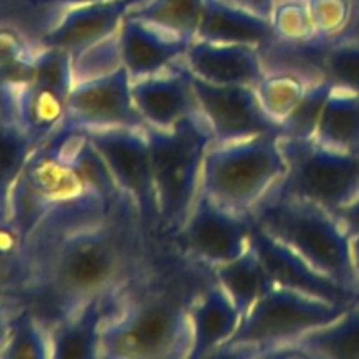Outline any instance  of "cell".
<instances>
[{
    "label": "cell",
    "mask_w": 359,
    "mask_h": 359,
    "mask_svg": "<svg viewBox=\"0 0 359 359\" xmlns=\"http://www.w3.org/2000/svg\"><path fill=\"white\" fill-rule=\"evenodd\" d=\"M142 226L126 200L107 219L67 235L32 259L25 297L53 325L91 298L121 291L144 273Z\"/></svg>",
    "instance_id": "6da1fadb"
},
{
    "label": "cell",
    "mask_w": 359,
    "mask_h": 359,
    "mask_svg": "<svg viewBox=\"0 0 359 359\" xmlns=\"http://www.w3.org/2000/svg\"><path fill=\"white\" fill-rule=\"evenodd\" d=\"M135 280L125 287L118 307L105 321L100 358H189V311L195 294L167 287H147L139 294L133 291Z\"/></svg>",
    "instance_id": "7a4b0ae2"
},
{
    "label": "cell",
    "mask_w": 359,
    "mask_h": 359,
    "mask_svg": "<svg viewBox=\"0 0 359 359\" xmlns=\"http://www.w3.org/2000/svg\"><path fill=\"white\" fill-rule=\"evenodd\" d=\"M249 216L316 270L359 294L351 235L335 214L276 184Z\"/></svg>",
    "instance_id": "3957f363"
},
{
    "label": "cell",
    "mask_w": 359,
    "mask_h": 359,
    "mask_svg": "<svg viewBox=\"0 0 359 359\" xmlns=\"http://www.w3.org/2000/svg\"><path fill=\"white\" fill-rule=\"evenodd\" d=\"M144 130L149 139L160 226L177 233L200 193L203 160L214 133L203 112L168 130L151 125Z\"/></svg>",
    "instance_id": "277c9868"
},
{
    "label": "cell",
    "mask_w": 359,
    "mask_h": 359,
    "mask_svg": "<svg viewBox=\"0 0 359 359\" xmlns=\"http://www.w3.org/2000/svg\"><path fill=\"white\" fill-rule=\"evenodd\" d=\"M286 170L280 135L276 133L210 144L203 160L200 189L231 212L249 216Z\"/></svg>",
    "instance_id": "5b68a950"
},
{
    "label": "cell",
    "mask_w": 359,
    "mask_h": 359,
    "mask_svg": "<svg viewBox=\"0 0 359 359\" xmlns=\"http://www.w3.org/2000/svg\"><path fill=\"white\" fill-rule=\"evenodd\" d=\"M354 304H332L286 287H272L242 318L237 332L214 356H265L330 325Z\"/></svg>",
    "instance_id": "8992f818"
},
{
    "label": "cell",
    "mask_w": 359,
    "mask_h": 359,
    "mask_svg": "<svg viewBox=\"0 0 359 359\" xmlns=\"http://www.w3.org/2000/svg\"><path fill=\"white\" fill-rule=\"evenodd\" d=\"M286 175L283 191L311 200L335 214L359 196V154L332 149L316 139L280 137Z\"/></svg>",
    "instance_id": "52a82bcc"
},
{
    "label": "cell",
    "mask_w": 359,
    "mask_h": 359,
    "mask_svg": "<svg viewBox=\"0 0 359 359\" xmlns=\"http://www.w3.org/2000/svg\"><path fill=\"white\" fill-rule=\"evenodd\" d=\"M84 133L104 158L121 191L133 200L144 226L160 224L146 130L102 128L84 130Z\"/></svg>",
    "instance_id": "ba28073f"
},
{
    "label": "cell",
    "mask_w": 359,
    "mask_h": 359,
    "mask_svg": "<svg viewBox=\"0 0 359 359\" xmlns=\"http://www.w3.org/2000/svg\"><path fill=\"white\" fill-rule=\"evenodd\" d=\"M177 238L193 259L212 269L238 258L249 248L251 217L231 212L200 189Z\"/></svg>",
    "instance_id": "9c48e42d"
},
{
    "label": "cell",
    "mask_w": 359,
    "mask_h": 359,
    "mask_svg": "<svg viewBox=\"0 0 359 359\" xmlns=\"http://www.w3.org/2000/svg\"><path fill=\"white\" fill-rule=\"evenodd\" d=\"M191 79L200 109L214 133L212 144L237 142L265 133L283 135V126L266 114L255 86L214 84L193 74Z\"/></svg>",
    "instance_id": "30bf717a"
},
{
    "label": "cell",
    "mask_w": 359,
    "mask_h": 359,
    "mask_svg": "<svg viewBox=\"0 0 359 359\" xmlns=\"http://www.w3.org/2000/svg\"><path fill=\"white\" fill-rule=\"evenodd\" d=\"M63 123L77 130L144 128L146 121L132 95V76L125 67L97 79L74 84Z\"/></svg>",
    "instance_id": "8fae6325"
},
{
    "label": "cell",
    "mask_w": 359,
    "mask_h": 359,
    "mask_svg": "<svg viewBox=\"0 0 359 359\" xmlns=\"http://www.w3.org/2000/svg\"><path fill=\"white\" fill-rule=\"evenodd\" d=\"M251 217V216H249ZM251 245L258 252L273 284L286 290L300 291L309 297L332 304H358L359 294L340 286L328 276L316 270L297 251L277 241L251 217Z\"/></svg>",
    "instance_id": "7c38bea8"
},
{
    "label": "cell",
    "mask_w": 359,
    "mask_h": 359,
    "mask_svg": "<svg viewBox=\"0 0 359 359\" xmlns=\"http://www.w3.org/2000/svg\"><path fill=\"white\" fill-rule=\"evenodd\" d=\"M132 95L146 125L168 130L202 114L191 72L177 60L167 69L132 81Z\"/></svg>",
    "instance_id": "4fadbf2b"
},
{
    "label": "cell",
    "mask_w": 359,
    "mask_h": 359,
    "mask_svg": "<svg viewBox=\"0 0 359 359\" xmlns=\"http://www.w3.org/2000/svg\"><path fill=\"white\" fill-rule=\"evenodd\" d=\"M140 2L144 0H97L67 7L35 39V44L41 48L63 49L74 56L116 34L130 9Z\"/></svg>",
    "instance_id": "5bb4252c"
},
{
    "label": "cell",
    "mask_w": 359,
    "mask_h": 359,
    "mask_svg": "<svg viewBox=\"0 0 359 359\" xmlns=\"http://www.w3.org/2000/svg\"><path fill=\"white\" fill-rule=\"evenodd\" d=\"M182 62L193 76L214 84L256 86L266 72L259 48L249 44H219L195 39Z\"/></svg>",
    "instance_id": "9a60e30c"
},
{
    "label": "cell",
    "mask_w": 359,
    "mask_h": 359,
    "mask_svg": "<svg viewBox=\"0 0 359 359\" xmlns=\"http://www.w3.org/2000/svg\"><path fill=\"white\" fill-rule=\"evenodd\" d=\"M121 291L88 300L76 311L49 325L51 358L56 359H93L100 358L102 330L111 318Z\"/></svg>",
    "instance_id": "2e32d148"
},
{
    "label": "cell",
    "mask_w": 359,
    "mask_h": 359,
    "mask_svg": "<svg viewBox=\"0 0 359 359\" xmlns=\"http://www.w3.org/2000/svg\"><path fill=\"white\" fill-rule=\"evenodd\" d=\"M123 65L133 79L151 76L181 60L191 42L126 14L121 28Z\"/></svg>",
    "instance_id": "e0dca14e"
},
{
    "label": "cell",
    "mask_w": 359,
    "mask_h": 359,
    "mask_svg": "<svg viewBox=\"0 0 359 359\" xmlns=\"http://www.w3.org/2000/svg\"><path fill=\"white\" fill-rule=\"evenodd\" d=\"M189 321H191L189 358H207L214 356V353L233 337L241 325L242 316L226 291L214 279L193 300Z\"/></svg>",
    "instance_id": "ac0fdd59"
},
{
    "label": "cell",
    "mask_w": 359,
    "mask_h": 359,
    "mask_svg": "<svg viewBox=\"0 0 359 359\" xmlns=\"http://www.w3.org/2000/svg\"><path fill=\"white\" fill-rule=\"evenodd\" d=\"M196 39L219 44L258 46L259 49L277 41L269 18L224 0H203Z\"/></svg>",
    "instance_id": "d6986e66"
},
{
    "label": "cell",
    "mask_w": 359,
    "mask_h": 359,
    "mask_svg": "<svg viewBox=\"0 0 359 359\" xmlns=\"http://www.w3.org/2000/svg\"><path fill=\"white\" fill-rule=\"evenodd\" d=\"M210 270L214 273V279L226 291L242 318L263 294L276 287L258 252L251 244L238 258L212 266Z\"/></svg>",
    "instance_id": "ffe728a7"
},
{
    "label": "cell",
    "mask_w": 359,
    "mask_h": 359,
    "mask_svg": "<svg viewBox=\"0 0 359 359\" xmlns=\"http://www.w3.org/2000/svg\"><path fill=\"white\" fill-rule=\"evenodd\" d=\"M314 139L332 149L359 154V93L339 84L333 86Z\"/></svg>",
    "instance_id": "44dd1931"
},
{
    "label": "cell",
    "mask_w": 359,
    "mask_h": 359,
    "mask_svg": "<svg viewBox=\"0 0 359 359\" xmlns=\"http://www.w3.org/2000/svg\"><path fill=\"white\" fill-rule=\"evenodd\" d=\"M67 100L56 91L28 81L16 90L14 98V119L42 142L60 128L67 114Z\"/></svg>",
    "instance_id": "7402d4cb"
},
{
    "label": "cell",
    "mask_w": 359,
    "mask_h": 359,
    "mask_svg": "<svg viewBox=\"0 0 359 359\" xmlns=\"http://www.w3.org/2000/svg\"><path fill=\"white\" fill-rule=\"evenodd\" d=\"M302 358L359 359V302L340 318L293 342Z\"/></svg>",
    "instance_id": "603a6c76"
},
{
    "label": "cell",
    "mask_w": 359,
    "mask_h": 359,
    "mask_svg": "<svg viewBox=\"0 0 359 359\" xmlns=\"http://www.w3.org/2000/svg\"><path fill=\"white\" fill-rule=\"evenodd\" d=\"M203 0H144L130 9V16L139 18L184 41L196 39Z\"/></svg>",
    "instance_id": "cb8c5ba5"
},
{
    "label": "cell",
    "mask_w": 359,
    "mask_h": 359,
    "mask_svg": "<svg viewBox=\"0 0 359 359\" xmlns=\"http://www.w3.org/2000/svg\"><path fill=\"white\" fill-rule=\"evenodd\" d=\"M314 81L318 79H309L297 70H273V72H265L255 90L266 114L276 123L283 125L284 119L300 104Z\"/></svg>",
    "instance_id": "d4e9b609"
},
{
    "label": "cell",
    "mask_w": 359,
    "mask_h": 359,
    "mask_svg": "<svg viewBox=\"0 0 359 359\" xmlns=\"http://www.w3.org/2000/svg\"><path fill=\"white\" fill-rule=\"evenodd\" d=\"M16 119L0 116V207L7 210L11 189L39 146Z\"/></svg>",
    "instance_id": "484cf974"
},
{
    "label": "cell",
    "mask_w": 359,
    "mask_h": 359,
    "mask_svg": "<svg viewBox=\"0 0 359 359\" xmlns=\"http://www.w3.org/2000/svg\"><path fill=\"white\" fill-rule=\"evenodd\" d=\"M39 46L14 25H0V84L18 90L34 74Z\"/></svg>",
    "instance_id": "4316f807"
},
{
    "label": "cell",
    "mask_w": 359,
    "mask_h": 359,
    "mask_svg": "<svg viewBox=\"0 0 359 359\" xmlns=\"http://www.w3.org/2000/svg\"><path fill=\"white\" fill-rule=\"evenodd\" d=\"M0 358L7 359H46L51 358V335L49 325L27 307L18 312L11 325L9 337Z\"/></svg>",
    "instance_id": "83f0119b"
},
{
    "label": "cell",
    "mask_w": 359,
    "mask_h": 359,
    "mask_svg": "<svg viewBox=\"0 0 359 359\" xmlns=\"http://www.w3.org/2000/svg\"><path fill=\"white\" fill-rule=\"evenodd\" d=\"M333 86L335 84L326 76L314 81L309 86L307 93L304 95L300 104L283 121V125H280L283 126V135L280 137H290V139H314L323 107H325Z\"/></svg>",
    "instance_id": "f1b7e54d"
},
{
    "label": "cell",
    "mask_w": 359,
    "mask_h": 359,
    "mask_svg": "<svg viewBox=\"0 0 359 359\" xmlns=\"http://www.w3.org/2000/svg\"><path fill=\"white\" fill-rule=\"evenodd\" d=\"M123 65L119 30L72 56L74 84L116 72Z\"/></svg>",
    "instance_id": "f546056e"
},
{
    "label": "cell",
    "mask_w": 359,
    "mask_h": 359,
    "mask_svg": "<svg viewBox=\"0 0 359 359\" xmlns=\"http://www.w3.org/2000/svg\"><path fill=\"white\" fill-rule=\"evenodd\" d=\"M277 41L286 44L319 42L307 0H277L270 16Z\"/></svg>",
    "instance_id": "4dcf8cb0"
},
{
    "label": "cell",
    "mask_w": 359,
    "mask_h": 359,
    "mask_svg": "<svg viewBox=\"0 0 359 359\" xmlns=\"http://www.w3.org/2000/svg\"><path fill=\"white\" fill-rule=\"evenodd\" d=\"M32 83L56 91L62 97L69 98L74 88L72 56L70 53L58 48H41L34 62Z\"/></svg>",
    "instance_id": "1f68e13d"
},
{
    "label": "cell",
    "mask_w": 359,
    "mask_h": 359,
    "mask_svg": "<svg viewBox=\"0 0 359 359\" xmlns=\"http://www.w3.org/2000/svg\"><path fill=\"white\" fill-rule=\"evenodd\" d=\"M318 41L332 44L333 37L349 30L356 16L354 0H307Z\"/></svg>",
    "instance_id": "d6a6232c"
},
{
    "label": "cell",
    "mask_w": 359,
    "mask_h": 359,
    "mask_svg": "<svg viewBox=\"0 0 359 359\" xmlns=\"http://www.w3.org/2000/svg\"><path fill=\"white\" fill-rule=\"evenodd\" d=\"M323 74L333 84L359 93V39L332 42L323 58Z\"/></svg>",
    "instance_id": "836d02e7"
},
{
    "label": "cell",
    "mask_w": 359,
    "mask_h": 359,
    "mask_svg": "<svg viewBox=\"0 0 359 359\" xmlns=\"http://www.w3.org/2000/svg\"><path fill=\"white\" fill-rule=\"evenodd\" d=\"M337 219L340 221L344 228H346L347 233L351 235V238L358 237L359 235V196L353 200L351 203L344 205L342 209H339L335 212Z\"/></svg>",
    "instance_id": "e575fe53"
},
{
    "label": "cell",
    "mask_w": 359,
    "mask_h": 359,
    "mask_svg": "<svg viewBox=\"0 0 359 359\" xmlns=\"http://www.w3.org/2000/svg\"><path fill=\"white\" fill-rule=\"evenodd\" d=\"M11 302H13V297L0 294V354H2L4 346L7 342V337H9L14 316L18 314V312H13V309H11Z\"/></svg>",
    "instance_id": "d590c367"
},
{
    "label": "cell",
    "mask_w": 359,
    "mask_h": 359,
    "mask_svg": "<svg viewBox=\"0 0 359 359\" xmlns=\"http://www.w3.org/2000/svg\"><path fill=\"white\" fill-rule=\"evenodd\" d=\"M224 2L231 4V6L242 7V9L251 11V13L258 14V16L269 18L270 20L277 0H224Z\"/></svg>",
    "instance_id": "8d00e7d4"
},
{
    "label": "cell",
    "mask_w": 359,
    "mask_h": 359,
    "mask_svg": "<svg viewBox=\"0 0 359 359\" xmlns=\"http://www.w3.org/2000/svg\"><path fill=\"white\" fill-rule=\"evenodd\" d=\"M0 294H7V297H20V284L14 279L13 273L4 266L0 262Z\"/></svg>",
    "instance_id": "74e56055"
},
{
    "label": "cell",
    "mask_w": 359,
    "mask_h": 359,
    "mask_svg": "<svg viewBox=\"0 0 359 359\" xmlns=\"http://www.w3.org/2000/svg\"><path fill=\"white\" fill-rule=\"evenodd\" d=\"M35 4H41L46 7H58V9H67V7L79 6V4H88V2H97V0H34Z\"/></svg>",
    "instance_id": "f35d334b"
},
{
    "label": "cell",
    "mask_w": 359,
    "mask_h": 359,
    "mask_svg": "<svg viewBox=\"0 0 359 359\" xmlns=\"http://www.w3.org/2000/svg\"><path fill=\"white\" fill-rule=\"evenodd\" d=\"M351 248H353L354 266H356V272H358V277H359V235H358V237L351 238Z\"/></svg>",
    "instance_id": "ab89813d"
}]
</instances>
